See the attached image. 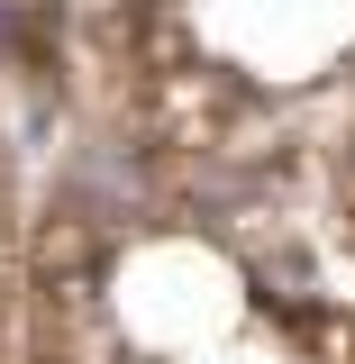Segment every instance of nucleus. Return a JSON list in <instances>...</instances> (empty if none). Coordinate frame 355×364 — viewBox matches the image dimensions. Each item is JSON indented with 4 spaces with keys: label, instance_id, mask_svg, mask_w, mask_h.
Listing matches in <instances>:
<instances>
[{
    "label": "nucleus",
    "instance_id": "obj_1",
    "mask_svg": "<svg viewBox=\"0 0 355 364\" xmlns=\"http://www.w3.org/2000/svg\"><path fill=\"white\" fill-rule=\"evenodd\" d=\"M337 191H346V210H355V136H346V155H337Z\"/></svg>",
    "mask_w": 355,
    "mask_h": 364
}]
</instances>
